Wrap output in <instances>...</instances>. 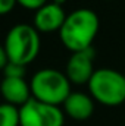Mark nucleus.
I'll return each mask as SVG.
<instances>
[{"instance_id":"nucleus-1","label":"nucleus","mask_w":125,"mask_h":126,"mask_svg":"<svg viewBox=\"0 0 125 126\" xmlns=\"http://www.w3.org/2000/svg\"><path fill=\"white\" fill-rule=\"evenodd\" d=\"M100 28L97 13L91 9H77L66 15L59 37L62 44L72 53L91 48L94 38Z\"/></svg>"},{"instance_id":"nucleus-2","label":"nucleus","mask_w":125,"mask_h":126,"mask_svg":"<svg viewBox=\"0 0 125 126\" xmlns=\"http://www.w3.org/2000/svg\"><path fill=\"white\" fill-rule=\"evenodd\" d=\"M3 46L9 62L27 66L40 53V32L34 28V25L18 24L6 34Z\"/></svg>"},{"instance_id":"nucleus-3","label":"nucleus","mask_w":125,"mask_h":126,"mask_svg":"<svg viewBox=\"0 0 125 126\" xmlns=\"http://www.w3.org/2000/svg\"><path fill=\"white\" fill-rule=\"evenodd\" d=\"M30 87L32 98L58 107L59 104H63L65 100L72 93L71 81L68 79V76L61 70L50 67L35 72Z\"/></svg>"},{"instance_id":"nucleus-4","label":"nucleus","mask_w":125,"mask_h":126,"mask_svg":"<svg viewBox=\"0 0 125 126\" xmlns=\"http://www.w3.org/2000/svg\"><path fill=\"white\" fill-rule=\"evenodd\" d=\"M90 95L103 106H119L125 103V75L115 69H96L88 81Z\"/></svg>"},{"instance_id":"nucleus-5","label":"nucleus","mask_w":125,"mask_h":126,"mask_svg":"<svg viewBox=\"0 0 125 126\" xmlns=\"http://www.w3.org/2000/svg\"><path fill=\"white\" fill-rule=\"evenodd\" d=\"M63 123L65 113L58 106L31 98L19 107V126H63Z\"/></svg>"},{"instance_id":"nucleus-6","label":"nucleus","mask_w":125,"mask_h":126,"mask_svg":"<svg viewBox=\"0 0 125 126\" xmlns=\"http://www.w3.org/2000/svg\"><path fill=\"white\" fill-rule=\"evenodd\" d=\"M94 57H96V53L93 47L71 54L69 60L66 63V70H65V75L68 76L71 84H78V85L88 84L93 73L96 72L93 64Z\"/></svg>"},{"instance_id":"nucleus-7","label":"nucleus","mask_w":125,"mask_h":126,"mask_svg":"<svg viewBox=\"0 0 125 126\" xmlns=\"http://www.w3.org/2000/svg\"><path fill=\"white\" fill-rule=\"evenodd\" d=\"M65 19H66V13L63 7L50 1V3H46L38 10H35L34 28L38 32H59Z\"/></svg>"},{"instance_id":"nucleus-8","label":"nucleus","mask_w":125,"mask_h":126,"mask_svg":"<svg viewBox=\"0 0 125 126\" xmlns=\"http://www.w3.org/2000/svg\"><path fill=\"white\" fill-rule=\"evenodd\" d=\"M0 93L7 104L22 107L32 98L31 87L24 78H3L0 84Z\"/></svg>"},{"instance_id":"nucleus-9","label":"nucleus","mask_w":125,"mask_h":126,"mask_svg":"<svg viewBox=\"0 0 125 126\" xmlns=\"http://www.w3.org/2000/svg\"><path fill=\"white\" fill-rule=\"evenodd\" d=\"M63 106V113H66L71 119L74 120H87L91 117L94 111V100L91 95L75 91L71 93L69 97L65 100Z\"/></svg>"},{"instance_id":"nucleus-10","label":"nucleus","mask_w":125,"mask_h":126,"mask_svg":"<svg viewBox=\"0 0 125 126\" xmlns=\"http://www.w3.org/2000/svg\"><path fill=\"white\" fill-rule=\"evenodd\" d=\"M0 126H19V107L7 103L0 104Z\"/></svg>"},{"instance_id":"nucleus-11","label":"nucleus","mask_w":125,"mask_h":126,"mask_svg":"<svg viewBox=\"0 0 125 126\" xmlns=\"http://www.w3.org/2000/svg\"><path fill=\"white\" fill-rule=\"evenodd\" d=\"M4 78H24L25 75V66L18 64V63L7 62V64L3 69Z\"/></svg>"},{"instance_id":"nucleus-12","label":"nucleus","mask_w":125,"mask_h":126,"mask_svg":"<svg viewBox=\"0 0 125 126\" xmlns=\"http://www.w3.org/2000/svg\"><path fill=\"white\" fill-rule=\"evenodd\" d=\"M16 3H19L22 7L30 9V10H38L40 7H43L47 0H16Z\"/></svg>"},{"instance_id":"nucleus-13","label":"nucleus","mask_w":125,"mask_h":126,"mask_svg":"<svg viewBox=\"0 0 125 126\" xmlns=\"http://www.w3.org/2000/svg\"><path fill=\"white\" fill-rule=\"evenodd\" d=\"M16 4V0H0V15L9 13Z\"/></svg>"},{"instance_id":"nucleus-14","label":"nucleus","mask_w":125,"mask_h":126,"mask_svg":"<svg viewBox=\"0 0 125 126\" xmlns=\"http://www.w3.org/2000/svg\"><path fill=\"white\" fill-rule=\"evenodd\" d=\"M9 59H7V54H6V50H4V46L0 44V70L4 69V66L7 64Z\"/></svg>"},{"instance_id":"nucleus-15","label":"nucleus","mask_w":125,"mask_h":126,"mask_svg":"<svg viewBox=\"0 0 125 126\" xmlns=\"http://www.w3.org/2000/svg\"><path fill=\"white\" fill-rule=\"evenodd\" d=\"M53 3H56V4H59V6H63V4L66 3V0H53Z\"/></svg>"}]
</instances>
